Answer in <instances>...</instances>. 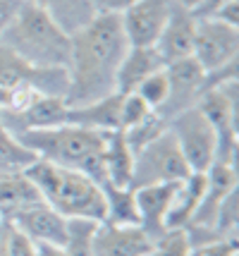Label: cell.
<instances>
[{
    "label": "cell",
    "mask_w": 239,
    "mask_h": 256,
    "mask_svg": "<svg viewBox=\"0 0 239 256\" xmlns=\"http://www.w3.org/2000/svg\"><path fill=\"white\" fill-rule=\"evenodd\" d=\"M151 112L153 110L139 98L137 94H125L122 96V106H120V132H125V130L134 127V124L144 122Z\"/></svg>",
    "instance_id": "484cf974"
},
{
    "label": "cell",
    "mask_w": 239,
    "mask_h": 256,
    "mask_svg": "<svg viewBox=\"0 0 239 256\" xmlns=\"http://www.w3.org/2000/svg\"><path fill=\"white\" fill-rule=\"evenodd\" d=\"M137 94L139 98L146 103L151 110H158L163 108V103L168 100V94H170V84H168V74H165V67L158 70V72H153V74H148L141 84L137 86Z\"/></svg>",
    "instance_id": "d4e9b609"
},
{
    "label": "cell",
    "mask_w": 239,
    "mask_h": 256,
    "mask_svg": "<svg viewBox=\"0 0 239 256\" xmlns=\"http://www.w3.org/2000/svg\"><path fill=\"white\" fill-rule=\"evenodd\" d=\"M196 106L216 132V160L237 166V79L208 89Z\"/></svg>",
    "instance_id": "52a82bcc"
},
{
    "label": "cell",
    "mask_w": 239,
    "mask_h": 256,
    "mask_svg": "<svg viewBox=\"0 0 239 256\" xmlns=\"http://www.w3.org/2000/svg\"><path fill=\"white\" fill-rule=\"evenodd\" d=\"M0 44L12 48L17 56L34 67L67 70L69 36L34 2L22 0L10 22L0 32Z\"/></svg>",
    "instance_id": "3957f363"
},
{
    "label": "cell",
    "mask_w": 239,
    "mask_h": 256,
    "mask_svg": "<svg viewBox=\"0 0 239 256\" xmlns=\"http://www.w3.org/2000/svg\"><path fill=\"white\" fill-rule=\"evenodd\" d=\"M168 132L175 136V142L182 151L184 160L192 172H206L216 163L218 154V139L211 122L206 120L199 106H192L187 110L177 112L168 120Z\"/></svg>",
    "instance_id": "8992f818"
},
{
    "label": "cell",
    "mask_w": 239,
    "mask_h": 256,
    "mask_svg": "<svg viewBox=\"0 0 239 256\" xmlns=\"http://www.w3.org/2000/svg\"><path fill=\"white\" fill-rule=\"evenodd\" d=\"M180 182H163V184H151V187H139L134 190V199H137V213H139V225L141 230L151 237L158 240L165 232V218L170 211L172 194L177 190Z\"/></svg>",
    "instance_id": "5bb4252c"
},
{
    "label": "cell",
    "mask_w": 239,
    "mask_h": 256,
    "mask_svg": "<svg viewBox=\"0 0 239 256\" xmlns=\"http://www.w3.org/2000/svg\"><path fill=\"white\" fill-rule=\"evenodd\" d=\"M165 74H168L170 94H168V100L163 103V108H158L156 112L168 122L177 112L199 103V98L206 91V70L196 62V58L189 56L182 60H175V62H168Z\"/></svg>",
    "instance_id": "30bf717a"
},
{
    "label": "cell",
    "mask_w": 239,
    "mask_h": 256,
    "mask_svg": "<svg viewBox=\"0 0 239 256\" xmlns=\"http://www.w3.org/2000/svg\"><path fill=\"white\" fill-rule=\"evenodd\" d=\"M36 160V156L24 148L14 134L7 132V127L0 122V175L7 172H22L24 168H29Z\"/></svg>",
    "instance_id": "7402d4cb"
},
{
    "label": "cell",
    "mask_w": 239,
    "mask_h": 256,
    "mask_svg": "<svg viewBox=\"0 0 239 256\" xmlns=\"http://www.w3.org/2000/svg\"><path fill=\"white\" fill-rule=\"evenodd\" d=\"M153 240L141 225H113L101 220L93 234V256H146Z\"/></svg>",
    "instance_id": "4fadbf2b"
},
{
    "label": "cell",
    "mask_w": 239,
    "mask_h": 256,
    "mask_svg": "<svg viewBox=\"0 0 239 256\" xmlns=\"http://www.w3.org/2000/svg\"><path fill=\"white\" fill-rule=\"evenodd\" d=\"M211 17H213V20H220V22H225V24H232V26H239V0L223 2Z\"/></svg>",
    "instance_id": "f1b7e54d"
},
{
    "label": "cell",
    "mask_w": 239,
    "mask_h": 256,
    "mask_svg": "<svg viewBox=\"0 0 239 256\" xmlns=\"http://www.w3.org/2000/svg\"><path fill=\"white\" fill-rule=\"evenodd\" d=\"M7 220H12V225H17L36 244H65L67 218L60 216L55 208H50L43 201H38L34 206H26L22 211H14L12 216H7Z\"/></svg>",
    "instance_id": "7c38bea8"
},
{
    "label": "cell",
    "mask_w": 239,
    "mask_h": 256,
    "mask_svg": "<svg viewBox=\"0 0 239 256\" xmlns=\"http://www.w3.org/2000/svg\"><path fill=\"white\" fill-rule=\"evenodd\" d=\"M175 0H137L129 5L120 20L132 48H153L175 10Z\"/></svg>",
    "instance_id": "8fae6325"
},
{
    "label": "cell",
    "mask_w": 239,
    "mask_h": 256,
    "mask_svg": "<svg viewBox=\"0 0 239 256\" xmlns=\"http://www.w3.org/2000/svg\"><path fill=\"white\" fill-rule=\"evenodd\" d=\"M36 256H67V252L55 244H36Z\"/></svg>",
    "instance_id": "4dcf8cb0"
},
{
    "label": "cell",
    "mask_w": 239,
    "mask_h": 256,
    "mask_svg": "<svg viewBox=\"0 0 239 256\" xmlns=\"http://www.w3.org/2000/svg\"><path fill=\"white\" fill-rule=\"evenodd\" d=\"M165 62L163 58L158 56L156 48H132L127 50V56L122 58L120 62V70H117V77H115V91L117 94H134L137 86L153 72L163 70Z\"/></svg>",
    "instance_id": "2e32d148"
},
{
    "label": "cell",
    "mask_w": 239,
    "mask_h": 256,
    "mask_svg": "<svg viewBox=\"0 0 239 256\" xmlns=\"http://www.w3.org/2000/svg\"><path fill=\"white\" fill-rule=\"evenodd\" d=\"M189 175L192 170L187 166L175 136L165 127L156 139H151L134 154L129 187L139 190V187H151V184H163V182H182Z\"/></svg>",
    "instance_id": "5b68a950"
},
{
    "label": "cell",
    "mask_w": 239,
    "mask_h": 256,
    "mask_svg": "<svg viewBox=\"0 0 239 256\" xmlns=\"http://www.w3.org/2000/svg\"><path fill=\"white\" fill-rule=\"evenodd\" d=\"M38 201L43 199L34 187V182L24 175V170L0 175V213H2V218L12 216L14 211H22L26 206H34Z\"/></svg>",
    "instance_id": "ffe728a7"
},
{
    "label": "cell",
    "mask_w": 239,
    "mask_h": 256,
    "mask_svg": "<svg viewBox=\"0 0 239 256\" xmlns=\"http://www.w3.org/2000/svg\"><path fill=\"white\" fill-rule=\"evenodd\" d=\"M29 2H34L38 10L46 12L67 36L79 32L98 14L91 0H29Z\"/></svg>",
    "instance_id": "ac0fdd59"
},
{
    "label": "cell",
    "mask_w": 239,
    "mask_h": 256,
    "mask_svg": "<svg viewBox=\"0 0 239 256\" xmlns=\"http://www.w3.org/2000/svg\"><path fill=\"white\" fill-rule=\"evenodd\" d=\"M101 220H89V218H67V230H65V244L62 249L67 256H93V234Z\"/></svg>",
    "instance_id": "603a6c76"
},
{
    "label": "cell",
    "mask_w": 239,
    "mask_h": 256,
    "mask_svg": "<svg viewBox=\"0 0 239 256\" xmlns=\"http://www.w3.org/2000/svg\"><path fill=\"white\" fill-rule=\"evenodd\" d=\"M22 89H34L43 96L67 94V70H46L34 67L17 56L12 48L0 44V91L14 94Z\"/></svg>",
    "instance_id": "ba28073f"
},
{
    "label": "cell",
    "mask_w": 239,
    "mask_h": 256,
    "mask_svg": "<svg viewBox=\"0 0 239 256\" xmlns=\"http://www.w3.org/2000/svg\"><path fill=\"white\" fill-rule=\"evenodd\" d=\"M14 136L38 160L79 170L86 178H91L98 187L108 182L105 166H103L105 132L77 127V124H57V127L22 130Z\"/></svg>",
    "instance_id": "7a4b0ae2"
},
{
    "label": "cell",
    "mask_w": 239,
    "mask_h": 256,
    "mask_svg": "<svg viewBox=\"0 0 239 256\" xmlns=\"http://www.w3.org/2000/svg\"><path fill=\"white\" fill-rule=\"evenodd\" d=\"M24 175L34 182L43 204L55 208L60 216L89 220L105 218V199L101 187L79 170L36 158L29 168H24Z\"/></svg>",
    "instance_id": "277c9868"
},
{
    "label": "cell",
    "mask_w": 239,
    "mask_h": 256,
    "mask_svg": "<svg viewBox=\"0 0 239 256\" xmlns=\"http://www.w3.org/2000/svg\"><path fill=\"white\" fill-rule=\"evenodd\" d=\"M237 237L232 240H218V242H208V244L192 246V256H237Z\"/></svg>",
    "instance_id": "83f0119b"
},
{
    "label": "cell",
    "mask_w": 239,
    "mask_h": 256,
    "mask_svg": "<svg viewBox=\"0 0 239 256\" xmlns=\"http://www.w3.org/2000/svg\"><path fill=\"white\" fill-rule=\"evenodd\" d=\"M2 220H5V218H2V213H0V223H2Z\"/></svg>",
    "instance_id": "1f68e13d"
},
{
    "label": "cell",
    "mask_w": 239,
    "mask_h": 256,
    "mask_svg": "<svg viewBox=\"0 0 239 256\" xmlns=\"http://www.w3.org/2000/svg\"><path fill=\"white\" fill-rule=\"evenodd\" d=\"M103 199H105V223L113 225H139L137 199L132 187H115L105 182L101 187Z\"/></svg>",
    "instance_id": "44dd1931"
},
{
    "label": "cell",
    "mask_w": 239,
    "mask_h": 256,
    "mask_svg": "<svg viewBox=\"0 0 239 256\" xmlns=\"http://www.w3.org/2000/svg\"><path fill=\"white\" fill-rule=\"evenodd\" d=\"M93 8L98 12H113V14H122V12L129 8V5H134L137 0H91Z\"/></svg>",
    "instance_id": "f546056e"
},
{
    "label": "cell",
    "mask_w": 239,
    "mask_h": 256,
    "mask_svg": "<svg viewBox=\"0 0 239 256\" xmlns=\"http://www.w3.org/2000/svg\"><path fill=\"white\" fill-rule=\"evenodd\" d=\"M69 46L65 103L89 106L117 94L115 77L129 50L120 14L98 12L86 26L69 36Z\"/></svg>",
    "instance_id": "6da1fadb"
},
{
    "label": "cell",
    "mask_w": 239,
    "mask_h": 256,
    "mask_svg": "<svg viewBox=\"0 0 239 256\" xmlns=\"http://www.w3.org/2000/svg\"><path fill=\"white\" fill-rule=\"evenodd\" d=\"M194 36H196V17L192 12L182 8V5H175L170 20L165 24V29L160 34L158 44L153 46L158 50V56L163 58V62H175V60H182L189 58L194 53Z\"/></svg>",
    "instance_id": "9a60e30c"
},
{
    "label": "cell",
    "mask_w": 239,
    "mask_h": 256,
    "mask_svg": "<svg viewBox=\"0 0 239 256\" xmlns=\"http://www.w3.org/2000/svg\"><path fill=\"white\" fill-rule=\"evenodd\" d=\"M146 256H192V242L187 237V230H165L158 240H153Z\"/></svg>",
    "instance_id": "cb8c5ba5"
},
{
    "label": "cell",
    "mask_w": 239,
    "mask_h": 256,
    "mask_svg": "<svg viewBox=\"0 0 239 256\" xmlns=\"http://www.w3.org/2000/svg\"><path fill=\"white\" fill-rule=\"evenodd\" d=\"M194 58L206 72H218L223 67L237 62L239 56V26L225 24L220 20L206 17L196 20L194 36Z\"/></svg>",
    "instance_id": "9c48e42d"
},
{
    "label": "cell",
    "mask_w": 239,
    "mask_h": 256,
    "mask_svg": "<svg viewBox=\"0 0 239 256\" xmlns=\"http://www.w3.org/2000/svg\"><path fill=\"white\" fill-rule=\"evenodd\" d=\"M103 166L105 178L115 187H129L132 182V166H134V151L129 148L125 132L110 130L105 132V146H103Z\"/></svg>",
    "instance_id": "d6986e66"
},
{
    "label": "cell",
    "mask_w": 239,
    "mask_h": 256,
    "mask_svg": "<svg viewBox=\"0 0 239 256\" xmlns=\"http://www.w3.org/2000/svg\"><path fill=\"white\" fill-rule=\"evenodd\" d=\"M204 187H206V172H192L187 180H182L177 184V190L172 194L170 201V211H168V218H165V228L168 230H175V228H187L192 223L194 213L201 204V196H204Z\"/></svg>",
    "instance_id": "e0dca14e"
},
{
    "label": "cell",
    "mask_w": 239,
    "mask_h": 256,
    "mask_svg": "<svg viewBox=\"0 0 239 256\" xmlns=\"http://www.w3.org/2000/svg\"><path fill=\"white\" fill-rule=\"evenodd\" d=\"M2 256H36V242L29 240L17 225H12V220H7Z\"/></svg>",
    "instance_id": "4316f807"
}]
</instances>
